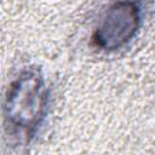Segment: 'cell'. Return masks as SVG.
<instances>
[{
	"label": "cell",
	"instance_id": "cell-1",
	"mask_svg": "<svg viewBox=\"0 0 155 155\" xmlns=\"http://www.w3.org/2000/svg\"><path fill=\"white\" fill-rule=\"evenodd\" d=\"M48 107V88L38 68L22 70L10 84L5 102L4 119L10 133L27 142L42 124Z\"/></svg>",
	"mask_w": 155,
	"mask_h": 155
},
{
	"label": "cell",
	"instance_id": "cell-2",
	"mask_svg": "<svg viewBox=\"0 0 155 155\" xmlns=\"http://www.w3.org/2000/svg\"><path fill=\"white\" fill-rule=\"evenodd\" d=\"M140 25V8L133 0H119L102 15L92 35V42L103 51L125 46Z\"/></svg>",
	"mask_w": 155,
	"mask_h": 155
}]
</instances>
